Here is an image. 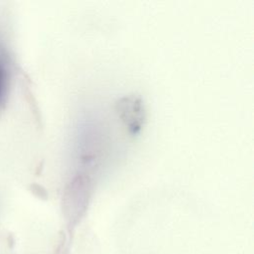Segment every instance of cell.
Masks as SVG:
<instances>
[{"instance_id": "7a4b0ae2", "label": "cell", "mask_w": 254, "mask_h": 254, "mask_svg": "<svg viewBox=\"0 0 254 254\" xmlns=\"http://www.w3.org/2000/svg\"><path fill=\"white\" fill-rule=\"evenodd\" d=\"M11 58L8 50L0 39V104L5 101L11 82Z\"/></svg>"}, {"instance_id": "6da1fadb", "label": "cell", "mask_w": 254, "mask_h": 254, "mask_svg": "<svg viewBox=\"0 0 254 254\" xmlns=\"http://www.w3.org/2000/svg\"><path fill=\"white\" fill-rule=\"evenodd\" d=\"M118 106V114H120L125 125L128 126L131 132L137 133L141 129L144 120V108L141 99L133 95L124 97L120 100Z\"/></svg>"}, {"instance_id": "3957f363", "label": "cell", "mask_w": 254, "mask_h": 254, "mask_svg": "<svg viewBox=\"0 0 254 254\" xmlns=\"http://www.w3.org/2000/svg\"><path fill=\"white\" fill-rule=\"evenodd\" d=\"M14 239L12 238L11 239V235H9V237H8V247H9V249H13L14 248Z\"/></svg>"}]
</instances>
